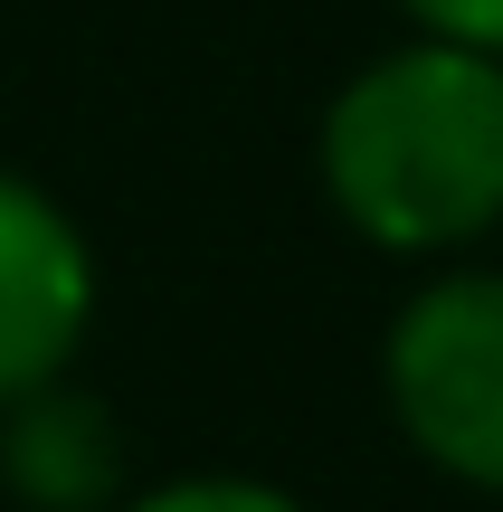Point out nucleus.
I'll return each mask as SVG.
<instances>
[{
  "label": "nucleus",
  "instance_id": "obj_1",
  "mask_svg": "<svg viewBox=\"0 0 503 512\" xmlns=\"http://www.w3.org/2000/svg\"><path fill=\"white\" fill-rule=\"evenodd\" d=\"M333 219L380 256H466L503 228V57L399 38L361 57L314 124Z\"/></svg>",
  "mask_w": 503,
  "mask_h": 512
},
{
  "label": "nucleus",
  "instance_id": "obj_2",
  "mask_svg": "<svg viewBox=\"0 0 503 512\" xmlns=\"http://www.w3.org/2000/svg\"><path fill=\"white\" fill-rule=\"evenodd\" d=\"M380 399L437 475L503 494V266H447L390 313Z\"/></svg>",
  "mask_w": 503,
  "mask_h": 512
},
{
  "label": "nucleus",
  "instance_id": "obj_3",
  "mask_svg": "<svg viewBox=\"0 0 503 512\" xmlns=\"http://www.w3.org/2000/svg\"><path fill=\"white\" fill-rule=\"evenodd\" d=\"M95 332V247L57 190L0 171V408L67 380Z\"/></svg>",
  "mask_w": 503,
  "mask_h": 512
},
{
  "label": "nucleus",
  "instance_id": "obj_4",
  "mask_svg": "<svg viewBox=\"0 0 503 512\" xmlns=\"http://www.w3.org/2000/svg\"><path fill=\"white\" fill-rule=\"evenodd\" d=\"M0 494L29 512H105L124 494V418L95 389L48 380L0 408Z\"/></svg>",
  "mask_w": 503,
  "mask_h": 512
},
{
  "label": "nucleus",
  "instance_id": "obj_5",
  "mask_svg": "<svg viewBox=\"0 0 503 512\" xmlns=\"http://www.w3.org/2000/svg\"><path fill=\"white\" fill-rule=\"evenodd\" d=\"M105 512H314V503L266 475H171V484H143V494H114Z\"/></svg>",
  "mask_w": 503,
  "mask_h": 512
},
{
  "label": "nucleus",
  "instance_id": "obj_6",
  "mask_svg": "<svg viewBox=\"0 0 503 512\" xmlns=\"http://www.w3.org/2000/svg\"><path fill=\"white\" fill-rule=\"evenodd\" d=\"M418 38H456V48L503 57V0H390Z\"/></svg>",
  "mask_w": 503,
  "mask_h": 512
}]
</instances>
